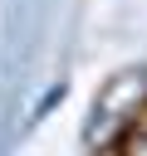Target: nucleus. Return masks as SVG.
<instances>
[{
	"mask_svg": "<svg viewBox=\"0 0 147 156\" xmlns=\"http://www.w3.org/2000/svg\"><path fill=\"white\" fill-rule=\"evenodd\" d=\"M118 156H147V117H137L132 127H127V136H123V151Z\"/></svg>",
	"mask_w": 147,
	"mask_h": 156,
	"instance_id": "f257e3e1",
	"label": "nucleus"
},
{
	"mask_svg": "<svg viewBox=\"0 0 147 156\" xmlns=\"http://www.w3.org/2000/svg\"><path fill=\"white\" fill-rule=\"evenodd\" d=\"M108 156H118V151H108Z\"/></svg>",
	"mask_w": 147,
	"mask_h": 156,
	"instance_id": "f03ea898",
	"label": "nucleus"
}]
</instances>
